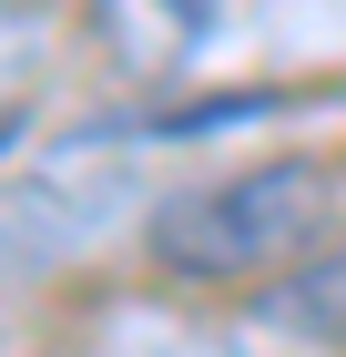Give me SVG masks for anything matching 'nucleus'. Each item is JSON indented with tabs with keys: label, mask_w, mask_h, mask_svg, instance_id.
<instances>
[{
	"label": "nucleus",
	"mask_w": 346,
	"mask_h": 357,
	"mask_svg": "<svg viewBox=\"0 0 346 357\" xmlns=\"http://www.w3.org/2000/svg\"><path fill=\"white\" fill-rule=\"evenodd\" d=\"M346 235V174L275 153V164L214 174L194 194H163L143 215V245L173 286H255V275H295Z\"/></svg>",
	"instance_id": "1"
},
{
	"label": "nucleus",
	"mask_w": 346,
	"mask_h": 357,
	"mask_svg": "<svg viewBox=\"0 0 346 357\" xmlns=\"http://www.w3.org/2000/svg\"><path fill=\"white\" fill-rule=\"evenodd\" d=\"M133 123H92L61 133L52 153H31L0 184V275H52L72 255H92L112 225L143 215V153Z\"/></svg>",
	"instance_id": "2"
},
{
	"label": "nucleus",
	"mask_w": 346,
	"mask_h": 357,
	"mask_svg": "<svg viewBox=\"0 0 346 357\" xmlns=\"http://www.w3.org/2000/svg\"><path fill=\"white\" fill-rule=\"evenodd\" d=\"M92 21H102V41L133 61V72H173V61L204 52L214 0H92Z\"/></svg>",
	"instance_id": "3"
},
{
	"label": "nucleus",
	"mask_w": 346,
	"mask_h": 357,
	"mask_svg": "<svg viewBox=\"0 0 346 357\" xmlns=\"http://www.w3.org/2000/svg\"><path fill=\"white\" fill-rule=\"evenodd\" d=\"M92 357H244L235 337H214V327H194V317H153V306H123L102 327V347Z\"/></svg>",
	"instance_id": "4"
},
{
	"label": "nucleus",
	"mask_w": 346,
	"mask_h": 357,
	"mask_svg": "<svg viewBox=\"0 0 346 357\" xmlns=\"http://www.w3.org/2000/svg\"><path fill=\"white\" fill-rule=\"evenodd\" d=\"M10 133H21V123H10V112H0V153H10Z\"/></svg>",
	"instance_id": "7"
},
{
	"label": "nucleus",
	"mask_w": 346,
	"mask_h": 357,
	"mask_svg": "<svg viewBox=\"0 0 346 357\" xmlns=\"http://www.w3.org/2000/svg\"><path fill=\"white\" fill-rule=\"evenodd\" d=\"M265 317H285L295 337H346V245H326L316 266H295Z\"/></svg>",
	"instance_id": "5"
},
{
	"label": "nucleus",
	"mask_w": 346,
	"mask_h": 357,
	"mask_svg": "<svg viewBox=\"0 0 346 357\" xmlns=\"http://www.w3.org/2000/svg\"><path fill=\"white\" fill-rule=\"evenodd\" d=\"M31 61H41V31H31V10H21V0H0V102L31 82Z\"/></svg>",
	"instance_id": "6"
}]
</instances>
